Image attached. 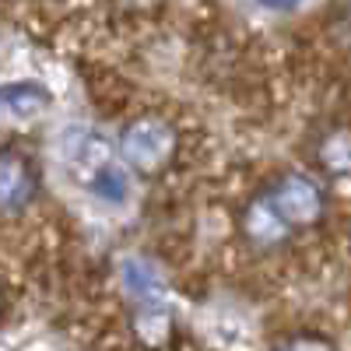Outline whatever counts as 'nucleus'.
I'll list each match as a JSON object with an SVG mask.
<instances>
[{
  "label": "nucleus",
  "mask_w": 351,
  "mask_h": 351,
  "mask_svg": "<svg viewBox=\"0 0 351 351\" xmlns=\"http://www.w3.org/2000/svg\"><path fill=\"white\" fill-rule=\"evenodd\" d=\"M176 152V134L162 120H137L123 134V155L134 169L155 172L162 169Z\"/></svg>",
  "instance_id": "nucleus-1"
},
{
  "label": "nucleus",
  "mask_w": 351,
  "mask_h": 351,
  "mask_svg": "<svg viewBox=\"0 0 351 351\" xmlns=\"http://www.w3.org/2000/svg\"><path fill=\"white\" fill-rule=\"evenodd\" d=\"M64 158L74 169V176H81V180L88 183V190L99 183V176H106L116 165L109 141L95 130H88V127H74L64 137Z\"/></svg>",
  "instance_id": "nucleus-2"
},
{
  "label": "nucleus",
  "mask_w": 351,
  "mask_h": 351,
  "mask_svg": "<svg viewBox=\"0 0 351 351\" xmlns=\"http://www.w3.org/2000/svg\"><path fill=\"white\" fill-rule=\"evenodd\" d=\"M271 204L288 225H309V221L319 218V211H324V197H319V190L309 180H302V176H288V180L274 190Z\"/></svg>",
  "instance_id": "nucleus-3"
},
{
  "label": "nucleus",
  "mask_w": 351,
  "mask_h": 351,
  "mask_svg": "<svg viewBox=\"0 0 351 351\" xmlns=\"http://www.w3.org/2000/svg\"><path fill=\"white\" fill-rule=\"evenodd\" d=\"M36 172L21 155H0V215H21L36 197Z\"/></svg>",
  "instance_id": "nucleus-4"
},
{
  "label": "nucleus",
  "mask_w": 351,
  "mask_h": 351,
  "mask_svg": "<svg viewBox=\"0 0 351 351\" xmlns=\"http://www.w3.org/2000/svg\"><path fill=\"white\" fill-rule=\"evenodd\" d=\"M49 92L36 81L0 84V123H28L49 109Z\"/></svg>",
  "instance_id": "nucleus-5"
},
{
  "label": "nucleus",
  "mask_w": 351,
  "mask_h": 351,
  "mask_svg": "<svg viewBox=\"0 0 351 351\" xmlns=\"http://www.w3.org/2000/svg\"><path fill=\"white\" fill-rule=\"evenodd\" d=\"M123 285H127L130 295L137 299V309H165L169 288H165L162 271L155 267L152 260L130 256V260L123 263Z\"/></svg>",
  "instance_id": "nucleus-6"
},
{
  "label": "nucleus",
  "mask_w": 351,
  "mask_h": 351,
  "mask_svg": "<svg viewBox=\"0 0 351 351\" xmlns=\"http://www.w3.org/2000/svg\"><path fill=\"white\" fill-rule=\"evenodd\" d=\"M285 232H288V221L274 211L271 200H260V204H253V208L246 211V236L253 243L271 246V243L285 239Z\"/></svg>",
  "instance_id": "nucleus-7"
},
{
  "label": "nucleus",
  "mask_w": 351,
  "mask_h": 351,
  "mask_svg": "<svg viewBox=\"0 0 351 351\" xmlns=\"http://www.w3.org/2000/svg\"><path fill=\"white\" fill-rule=\"evenodd\" d=\"M169 309H137V334L148 344H162L169 337Z\"/></svg>",
  "instance_id": "nucleus-8"
},
{
  "label": "nucleus",
  "mask_w": 351,
  "mask_h": 351,
  "mask_svg": "<svg viewBox=\"0 0 351 351\" xmlns=\"http://www.w3.org/2000/svg\"><path fill=\"white\" fill-rule=\"evenodd\" d=\"M327 162H330L334 169H348V165H351V137H348V134L330 141V148H327Z\"/></svg>",
  "instance_id": "nucleus-9"
},
{
  "label": "nucleus",
  "mask_w": 351,
  "mask_h": 351,
  "mask_svg": "<svg viewBox=\"0 0 351 351\" xmlns=\"http://www.w3.org/2000/svg\"><path fill=\"white\" fill-rule=\"evenodd\" d=\"M281 351H334V348H330V344H324V341H316V337H299V341L285 344Z\"/></svg>",
  "instance_id": "nucleus-10"
},
{
  "label": "nucleus",
  "mask_w": 351,
  "mask_h": 351,
  "mask_svg": "<svg viewBox=\"0 0 351 351\" xmlns=\"http://www.w3.org/2000/svg\"><path fill=\"white\" fill-rule=\"evenodd\" d=\"M263 8H271V11H291V8H299L302 0H260Z\"/></svg>",
  "instance_id": "nucleus-11"
}]
</instances>
